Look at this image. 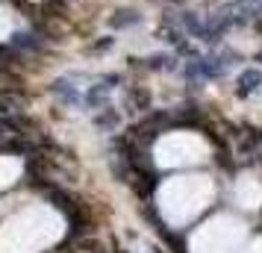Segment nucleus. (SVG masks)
Instances as JSON below:
<instances>
[{
	"instance_id": "f03ea898",
	"label": "nucleus",
	"mask_w": 262,
	"mask_h": 253,
	"mask_svg": "<svg viewBox=\"0 0 262 253\" xmlns=\"http://www.w3.org/2000/svg\"><path fill=\"white\" fill-rule=\"evenodd\" d=\"M21 171V165L15 162V159H0V189L3 186H9L15 180V174Z\"/></svg>"
},
{
	"instance_id": "f257e3e1",
	"label": "nucleus",
	"mask_w": 262,
	"mask_h": 253,
	"mask_svg": "<svg viewBox=\"0 0 262 253\" xmlns=\"http://www.w3.org/2000/svg\"><path fill=\"white\" fill-rule=\"evenodd\" d=\"M203 153H206V145L191 133H171L156 145V162L159 165L198 162V159H203Z\"/></svg>"
},
{
	"instance_id": "7ed1b4c3",
	"label": "nucleus",
	"mask_w": 262,
	"mask_h": 253,
	"mask_svg": "<svg viewBox=\"0 0 262 253\" xmlns=\"http://www.w3.org/2000/svg\"><path fill=\"white\" fill-rule=\"evenodd\" d=\"M9 33H12V18H9L6 9H0V41L9 38Z\"/></svg>"
}]
</instances>
